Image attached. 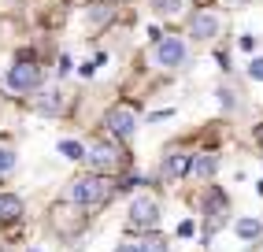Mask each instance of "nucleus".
I'll list each match as a JSON object with an SVG mask.
<instances>
[{"instance_id":"obj_20","label":"nucleus","mask_w":263,"mask_h":252,"mask_svg":"<svg viewBox=\"0 0 263 252\" xmlns=\"http://www.w3.org/2000/svg\"><path fill=\"white\" fill-rule=\"evenodd\" d=\"M30 252H37V248H30Z\"/></svg>"},{"instance_id":"obj_12","label":"nucleus","mask_w":263,"mask_h":252,"mask_svg":"<svg viewBox=\"0 0 263 252\" xmlns=\"http://www.w3.org/2000/svg\"><path fill=\"white\" fill-rule=\"evenodd\" d=\"M60 107H63V100H60V93H56V89H48V93L37 100V112H45V115H56Z\"/></svg>"},{"instance_id":"obj_2","label":"nucleus","mask_w":263,"mask_h":252,"mask_svg":"<svg viewBox=\"0 0 263 252\" xmlns=\"http://www.w3.org/2000/svg\"><path fill=\"white\" fill-rule=\"evenodd\" d=\"M185 56H189V48H185L182 38H160L156 48H152V60L160 63V67H182Z\"/></svg>"},{"instance_id":"obj_10","label":"nucleus","mask_w":263,"mask_h":252,"mask_svg":"<svg viewBox=\"0 0 263 252\" xmlns=\"http://www.w3.org/2000/svg\"><path fill=\"white\" fill-rule=\"evenodd\" d=\"M234 230H237V238H241V241H256L259 233H263V223H259V219H237Z\"/></svg>"},{"instance_id":"obj_3","label":"nucleus","mask_w":263,"mask_h":252,"mask_svg":"<svg viewBox=\"0 0 263 252\" xmlns=\"http://www.w3.org/2000/svg\"><path fill=\"white\" fill-rule=\"evenodd\" d=\"M8 89L11 93H33V89L41 85V67H33V63H15L8 70Z\"/></svg>"},{"instance_id":"obj_5","label":"nucleus","mask_w":263,"mask_h":252,"mask_svg":"<svg viewBox=\"0 0 263 252\" xmlns=\"http://www.w3.org/2000/svg\"><path fill=\"white\" fill-rule=\"evenodd\" d=\"M108 130L115 134V137H134V130H137V112L134 107H126V104H119V107H111L108 112Z\"/></svg>"},{"instance_id":"obj_6","label":"nucleus","mask_w":263,"mask_h":252,"mask_svg":"<svg viewBox=\"0 0 263 252\" xmlns=\"http://www.w3.org/2000/svg\"><path fill=\"white\" fill-rule=\"evenodd\" d=\"M85 159H89V167H93L97 174H111V171H119V164H122L119 149H111V145H93Z\"/></svg>"},{"instance_id":"obj_8","label":"nucleus","mask_w":263,"mask_h":252,"mask_svg":"<svg viewBox=\"0 0 263 252\" xmlns=\"http://www.w3.org/2000/svg\"><path fill=\"white\" fill-rule=\"evenodd\" d=\"M189 171H193V156H189V152H171L167 164H163V174H167V178H182V174H189Z\"/></svg>"},{"instance_id":"obj_19","label":"nucleus","mask_w":263,"mask_h":252,"mask_svg":"<svg viewBox=\"0 0 263 252\" xmlns=\"http://www.w3.org/2000/svg\"><path fill=\"white\" fill-rule=\"evenodd\" d=\"M259 145H263V130H259Z\"/></svg>"},{"instance_id":"obj_4","label":"nucleus","mask_w":263,"mask_h":252,"mask_svg":"<svg viewBox=\"0 0 263 252\" xmlns=\"http://www.w3.org/2000/svg\"><path fill=\"white\" fill-rule=\"evenodd\" d=\"M160 223V204L152 201V196H134L130 204V226L134 230H152Z\"/></svg>"},{"instance_id":"obj_18","label":"nucleus","mask_w":263,"mask_h":252,"mask_svg":"<svg viewBox=\"0 0 263 252\" xmlns=\"http://www.w3.org/2000/svg\"><path fill=\"white\" fill-rule=\"evenodd\" d=\"M115 252H141V241H122Z\"/></svg>"},{"instance_id":"obj_16","label":"nucleus","mask_w":263,"mask_h":252,"mask_svg":"<svg viewBox=\"0 0 263 252\" xmlns=\"http://www.w3.org/2000/svg\"><path fill=\"white\" fill-rule=\"evenodd\" d=\"M11 167H15V152L8 145H0V174H8Z\"/></svg>"},{"instance_id":"obj_15","label":"nucleus","mask_w":263,"mask_h":252,"mask_svg":"<svg viewBox=\"0 0 263 252\" xmlns=\"http://www.w3.org/2000/svg\"><path fill=\"white\" fill-rule=\"evenodd\" d=\"M141 252H171V248H167V241L160 238V233H148V238L141 241Z\"/></svg>"},{"instance_id":"obj_14","label":"nucleus","mask_w":263,"mask_h":252,"mask_svg":"<svg viewBox=\"0 0 263 252\" xmlns=\"http://www.w3.org/2000/svg\"><path fill=\"white\" fill-rule=\"evenodd\" d=\"M152 4H156V11H160V15H178V11L185 8V0H152Z\"/></svg>"},{"instance_id":"obj_9","label":"nucleus","mask_w":263,"mask_h":252,"mask_svg":"<svg viewBox=\"0 0 263 252\" xmlns=\"http://www.w3.org/2000/svg\"><path fill=\"white\" fill-rule=\"evenodd\" d=\"M19 215H23V201H19V196H11V193H4V196H0V219L15 223Z\"/></svg>"},{"instance_id":"obj_7","label":"nucleus","mask_w":263,"mask_h":252,"mask_svg":"<svg viewBox=\"0 0 263 252\" xmlns=\"http://www.w3.org/2000/svg\"><path fill=\"white\" fill-rule=\"evenodd\" d=\"M219 15L215 11H197V15H193V23H189V33H193V38H197V41H212L215 38V33H219Z\"/></svg>"},{"instance_id":"obj_17","label":"nucleus","mask_w":263,"mask_h":252,"mask_svg":"<svg viewBox=\"0 0 263 252\" xmlns=\"http://www.w3.org/2000/svg\"><path fill=\"white\" fill-rule=\"evenodd\" d=\"M249 78L263 82V60H252V63H249Z\"/></svg>"},{"instance_id":"obj_11","label":"nucleus","mask_w":263,"mask_h":252,"mask_svg":"<svg viewBox=\"0 0 263 252\" xmlns=\"http://www.w3.org/2000/svg\"><path fill=\"white\" fill-rule=\"evenodd\" d=\"M215 171H219V159H215V156H197V159H193V174L212 178Z\"/></svg>"},{"instance_id":"obj_13","label":"nucleus","mask_w":263,"mask_h":252,"mask_svg":"<svg viewBox=\"0 0 263 252\" xmlns=\"http://www.w3.org/2000/svg\"><path fill=\"white\" fill-rule=\"evenodd\" d=\"M60 152H63L67 159H85V156H89V152L78 145V141H60Z\"/></svg>"},{"instance_id":"obj_1","label":"nucleus","mask_w":263,"mask_h":252,"mask_svg":"<svg viewBox=\"0 0 263 252\" xmlns=\"http://www.w3.org/2000/svg\"><path fill=\"white\" fill-rule=\"evenodd\" d=\"M108 193H111V182H108V174H82L74 178L71 186H67V196H71L74 204H100V201H108Z\"/></svg>"}]
</instances>
